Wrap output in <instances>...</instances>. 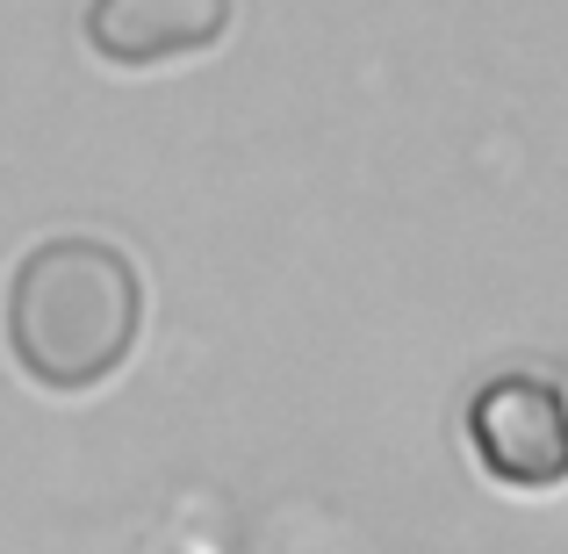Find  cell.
Segmentation results:
<instances>
[{
    "mask_svg": "<svg viewBox=\"0 0 568 554\" xmlns=\"http://www.w3.org/2000/svg\"><path fill=\"white\" fill-rule=\"evenodd\" d=\"M144 332V281L109 238H43L8 274V353L37 389H94Z\"/></svg>",
    "mask_w": 568,
    "mask_h": 554,
    "instance_id": "cell-1",
    "label": "cell"
},
{
    "mask_svg": "<svg viewBox=\"0 0 568 554\" xmlns=\"http://www.w3.org/2000/svg\"><path fill=\"white\" fill-rule=\"evenodd\" d=\"M468 446L489 483L561 490L568 483V389L547 374H489L468 396Z\"/></svg>",
    "mask_w": 568,
    "mask_h": 554,
    "instance_id": "cell-2",
    "label": "cell"
},
{
    "mask_svg": "<svg viewBox=\"0 0 568 554\" xmlns=\"http://www.w3.org/2000/svg\"><path fill=\"white\" fill-rule=\"evenodd\" d=\"M80 37L101 66L152 72L173 58H202L231 37V0H87Z\"/></svg>",
    "mask_w": 568,
    "mask_h": 554,
    "instance_id": "cell-3",
    "label": "cell"
}]
</instances>
